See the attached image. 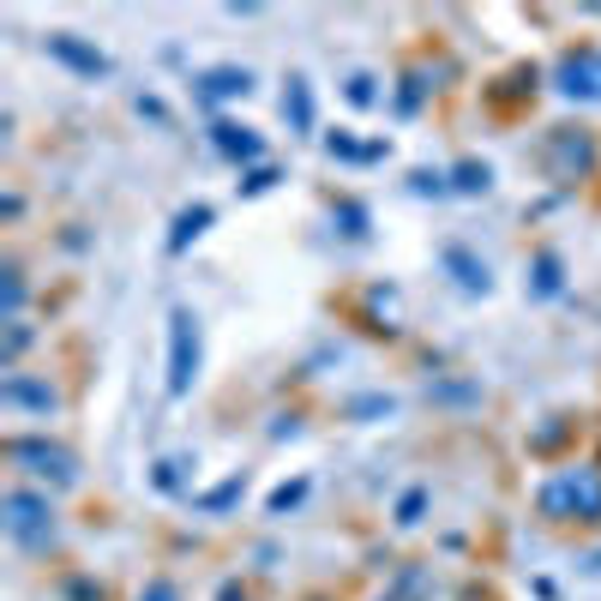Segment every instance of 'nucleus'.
I'll list each match as a JSON object with an SVG mask.
<instances>
[{
	"instance_id": "f257e3e1",
	"label": "nucleus",
	"mask_w": 601,
	"mask_h": 601,
	"mask_svg": "<svg viewBox=\"0 0 601 601\" xmlns=\"http://www.w3.org/2000/svg\"><path fill=\"white\" fill-rule=\"evenodd\" d=\"M541 511H548V517L596 523L601 517V475L596 470H560L548 487H541Z\"/></svg>"
},
{
	"instance_id": "f03ea898",
	"label": "nucleus",
	"mask_w": 601,
	"mask_h": 601,
	"mask_svg": "<svg viewBox=\"0 0 601 601\" xmlns=\"http://www.w3.org/2000/svg\"><path fill=\"white\" fill-rule=\"evenodd\" d=\"M7 536L18 541V548H49L54 536V511L42 494H25V487H13L7 494Z\"/></svg>"
},
{
	"instance_id": "7ed1b4c3",
	"label": "nucleus",
	"mask_w": 601,
	"mask_h": 601,
	"mask_svg": "<svg viewBox=\"0 0 601 601\" xmlns=\"http://www.w3.org/2000/svg\"><path fill=\"white\" fill-rule=\"evenodd\" d=\"M199 380V325L193 314H175L169 319V392L187 397Z\"/></svg>"
},
{
	"instance_id": "20e7f679",
	"label": "nucleus",
	"mask_w": 601,
	"mask_h": 601,
	"mask_svg": "<svg viewBox=\"0 0 601 601\" xmlns=\"http://www.w3.org/2000/svg\"><path fill=\"white\" fill-rule=\"evenodd\" d=\"M7 458H13V463H30V475H42V482H54V487H73V482H79V463L66 458L61 445L13 439V445H7Z\"/></svg>"
},
{
	"instance_id": "39448f33",
	"label": "nucleus",
	"mask_w": 601,
	"mask_h": 601,
	"mask_svg": "<svg viewBox=\"0 0 601 601\" xmlns=\"http://www.w3.org/2000/svg\"><path fill=\"white\" fill-rule=\"evenodd\" d=\"M560 91L565 97H589V103H596V97H601V54L596 49L565 54V61H560Z\"/></svg>"
},
{
	"instance_id": "423d86ee",
	"label": "nucleus",
	"mask_w": 601,
	"mask_h": 601,
	"mask_svg": "<svg viewBox=\"0 0 601 601\" xmlns=\"http://www.w3.org/2000/svg\"><path fill=\"white\" fill-rule=\"evenodd\" d=\"M49 49H54V54H61V61H73V66H79V73H91V79H97V73H108V61H103V54H91V49H79V42H73V37H54V42H49Z\"/></svg>"
},
{
	"instance_id": "0eeeda50",
	"label": "nucleus",
	"mask_w": 601,
	"mask_h": 601,
	"mask_svg": "<svg viewBox=\"0 0 601 601\" xmlns=\"http://www.w3.org/2000/svg\"><path fill=\"white\" fill-rule=\"evenodd\" d=\"M217 151H229V157H259V139H253L247 127H229V120H222V127H217Z\"/></svg>"
},
{
	"instance_id": "6e6552de",
	"label": "nucleus",
	"mask_w": 601,
	"mask_h": 601,
	"mask_svg": "<svg viewBox=\"0 0 601 601\" xmlns=\"http://www.w3.org/2000/svg\"><path fill=\"white\" fill-rule=\"evenodd\" d=\"M247 73H235V66H217V73H205V91L210 97H247Z\"/></svg>"
},
{
	"instance_id": "1a4fd4ad",
	"label": "nucleus",
	"mask_w": 601,
	"mask_h": 601,
	"mask_svg": "<svg viewBox=\"0 0 601 601\" xmlns=\"http://www.w3.org/2000/svg\"><path fill=\"white\" fill-rule=\"evenodd\" d=\"M7 404H30V409H54V392L49 385H18V380H7Z\"/></svg>"
},
{
	"instance_id": "9d476101",
	"label": "nucleus",
	"mask_w": 601,
	"mask_h": 601,
	"mask_svg": "<svg viewBox=\"0 0 601 601\" xmlns=\"http://www.w3.org/2000/svg\"><path fill=\"white\" fill-rule=\"evenodd\" d=\"M283 115H295V127H314V97H307V85H289L283 91Z\"/></svg>"
},
{
	"instance_id": "9b49d317",
	"label": "nucleus",
	"mask_w": 601,
	"mask_h": 601,
	"mask_svg": "<svg viewBox=\"0 0 601 601\" xmlns=\"http://www.w3.org/2000/svg\"><path fill=\"white\" fill-rule=\"evenodd\" d=\"M210 222V205H193V210H181V222H175V235H169V247H187V241L199 235Z\"/></svg>"
},
{
	"instance_id": "f8f14e48",
	"label": "nucleus",
	"mask_w": 601,
	"mask_h": 601,
	"mask_svg": "<svg viewBox=\"0 0 601 601\" xmlns=\"http://www.w3.org/2000/svg\"><path fill=\"white\" fill-rule=\"evenodd\" d=\"M349 97L355 103H373V79H349Z\"/></svg>"
},
{
	"instance_id": "ddd939ff",
	"label": "nucleus",
	"mask_w": 601,
	"mask_h": 601,
	"mask_svg": "<svg viewBox=\"0 0 601 601\" xmlns=\"http://www.w3.org/2000/svg\"><path fill=\"white\" fill-rule=\"evenodd\" d=\"M475 187L487 193V169H463V193H475Z\"/></svg>"
},
{
	"instance_id": "4468645a",
	"label": "nucleus",
	"mask_w": 601,
	"mask_h": 601,
	"mask_svg": "<svg viewBox=\"0 0 601 601\" xmlns=\"http://www.w3.org/2000/svg\"><path fill=\"white\" fill-rule=\"evenodd\" d=\"M139 601H175V589H169V584H151V589H144Z\"/></svg>"
},
{
	"instance_id": "2eb2a0df",
	"label": "nucleus",
	"mask_w": 601,
	"mask_h": 601,
	"mask_svg": "<svg viewBox=\"0 0 601 601\" xmlns=\"http://www.w3.org/2000/svg\"><path fill=\"white\" fill-rule=\"evenodd\" d=\"M596 565H601V553H596Z\"/></svg>"
}]
</instances>
